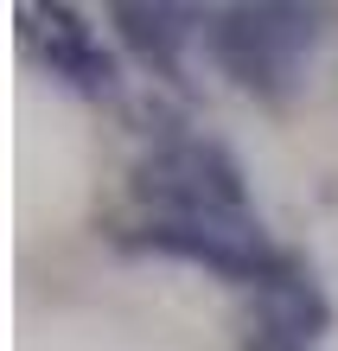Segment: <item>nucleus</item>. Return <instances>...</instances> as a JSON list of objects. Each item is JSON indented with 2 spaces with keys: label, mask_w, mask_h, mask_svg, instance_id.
<instances>
[{
  "label": "nucleus",
  "mask_w": 338,
  "mask_h": 351,
  "mask_svg": "<svg viewBox=\"0 0 338 351\" xmlns=\"http://www.w3.org/2000/svg\"><path fill=\"white\" fill-rule=\"evenodd\" d=\"M256 326H268V332H281V339L313 351V339L332 326V300H326V287L313 281V268L281 262V275L256 287Z\"/></svg>",
  "instance_id": "20e7f679"
},
{
  "label": "nucleus",
  "mask_w": 338,
  "mask_h": 351,
  "mask_svg": "<svg viewBox=\"0 0 338 351\" xmlns=\"http://www.w3.org/2000/svg\"><path fill=\"white\" fill-rule=\"evenodd\" d=\"M45 64H51L58 84H71L77 96H115V84H121V64L102 51V38L83 26L71 7L45 13Z\"/></svg>",
  "instance_id": "7ed1b4c3"
},
{
  "label": "nucleus",
  "mask_w": 338,
  "mask_h": 351,
  "mask_svg": "<svg viewBox=\"0 0 338 351\" xmlns=\"http://www.w3.org/2000/svg\"><path fill=\"white\" fill-rule=\"evenodd\" d=\"M109 19H115L121 45L154 77H179V58H185L192 38H204L210 13H198V7H134V0H121V7H109Z\"/></svg>",
  "instance_id": "f03ea898"
},
{
  "label": "nucleus",
  "mask_w": 338,
  "mask_h": 351,
  "mask_svg": "<svg viewBox=\"0 0 338 351\" xmlns=\"http://www.w3.org/2000/svg\"><path fill=\"white\" fill-rule=\"evenodd\" d=\"M319 7H224L204 19V51L237 90L287 102L319 45Z\"/></svg>",
  "instance_id": "f257e3e1"
}]
</instances>
